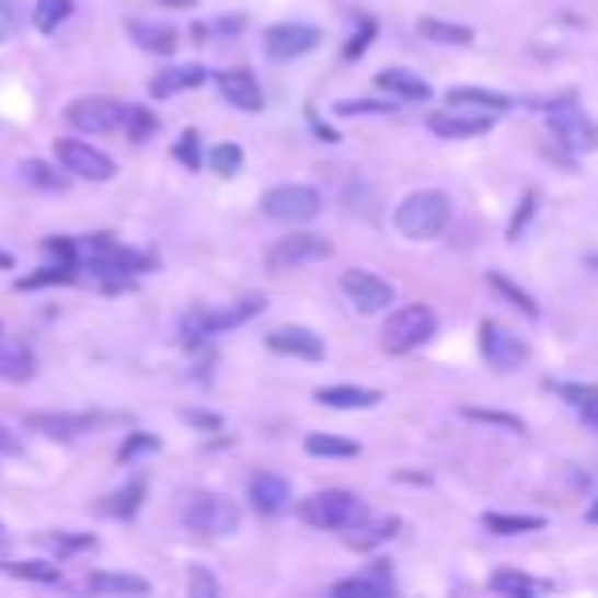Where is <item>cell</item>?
Segmentation results:
<instances>
[{
    "mask_svg": "<svg viewBox=\"0 0 598 598\" xmlns=\"http://www.w3.org/2000/svg\"><path fill=\"white\" fill-rule=\"evenodd\" d=\"M0 456H21V439L9 426H0Z\"/></svg>",
    "mask_w": 598,
    "mask_h": 598,
    "instance_id": "816d5d0a",
    "label": "cell"
},
{
    "mask_svg": "<svg viewBox=\"0 0 598 598\" xmlns=\"http://www.w3.org/2000/svg\"><path fill=\"white\" fill-rule=\"evenodd\" d=\"M181 418L193 426H202V430H221V418L218 414H205V410H181Z\"/></svg>",
    "mask_w": 598,
    "mask_h": 598,
    "instance_id": "f907efd6",
    "label": "cell"
},
{
    "mask_svg": "<svg viewBox=\"0 0 598 598\" xmlns=\"http://www.w3.org/2000/svg\"><path fill=\"white\" fill-rule=\"evenodd\" d=\"M127 33H131V42L143 49V54H160V58H169V54H176V30L169 25V21H143V16H136V21H127Z\"/></svg>",
    "mask_w": 598,
    "mask_h": 598,
    "instance_id": "d6986e66",
    "label": "cell"
},
{
    "mask_svg": "<svg viewBox=\"0 0 598 598\" xmlns=\"http://www.w3.org/2000/svg\"><path fill=\"white\" fill-rule=\"evenodd\" d=\"M320 42H324V33L315 25H303V21H279V25H271L263 33V49L275 62H296L303 54H312Z\"/></svg>",
    "mask_w": 598,
    "mask_h": 598,
    "instance_id": "30bf717a",
    "label": "cell"
},
{
    "mask_svg": "<svg viewBox=\"0 0 598 598\" xmlns=\"http://www.w3.org/2000/svg\"><path fill=\"white\" fill-rule=\"evenodd\" d=\"M373 33H378V21H369V16H365V21H361V33H353V37H348V46H345V58H348V62H353V58H361L365 49H369Z\"/></svg>",
    "mask_w": 598,
    "mask_h": 598,
    "instance_id": "bcb514c9",
    "label": "cell"
},
{
    "mask_svg": "<svg viewBox=\"0 0 598 598\" xmlns=\"http://www.w3.org/2000/svg\"><path fill=\"white\" fill-rule=\"evenodd\" d=\"M484 529L496 537H520L545 529V517H533V513H484Z\"/></svg>",
    "mask_w": 598,
    "mask_h": 598,
    "instance_id": "d4e9b609",
    "label": "cell"
},
{
    "mask_svg": "<svg viewBox=\"0 0 598 598\" xmlns=\"http://www.w3.org/2000/svg\"><path fill=\"white\" fill-rule=\"evenodd\" d=\"M214 82H218L221 99H226L230 107L246 111V115L263 111V91H258V79H254L251 70L234 66V70H221V74H214Z\"/></svg>",
    "mask_w": 598,
    "mask_h": 598,
    "instance_id": "2e32d148",
    "label": "cell"
},
{
    "mask_svg": "<svg viewBox=\"0 0 598 598\" xmlns=\"http://www.w3.org/2000/svg\"><path fill=\"white\" fill-rule=\"evenodd\" d=\"M426 127H430L439 140H472V136H484L492 127V111H472V107L430 111V115H426Z\"/></svg>",
    "mask_w": 598,
    "mask_h": 598,
    "instance_id": "4fadbf2b",
    "label": "cell"
},
{
    "mask_svg": "<svg viewBox=\"0 0 598 598\" xmlns=\"http://www.w3.org/2000/svg\"><path fill=\"white\" fill-rule=\"evenodd\" d=\"M0 271H13V254L0 251Z\"/></svg>",
    "mask_w": 598,
    "mask_h": 598,
    "instance_id": "11a10c76",
    "label": "cell"
},
{
    "mask_svg": "<svg viewBox=\"0 0 598 598\" xmlns=\"http://www.w3.org/2000/svg\"><path fill=\"white\" fill-rule=\"evenodd\" d=\"M21 176H25L30 185H37V189H62L66 185L62 176L54 173L46 160H25V164H21Z\"/></svg>",
    "mask_w": 598,
    "mask_h": 598,
    "instance_id": "60d3db41",
    "label": "cell"
},
{
    "mask_svg": "<svg viewBox=\"0 0 598 598\" xmlns=\"http://www.w3.org/2000/svg\"><path fill=\"white\" fill-rule=\"evenodd\" d=\"M205 79H209L205 66H169V70H160L157 79L148 82V95L173 99V95H181V91H197Z\"/></svg>",
    "mask_w": 598,
    "mask_h": 598,
    "instance_id": "ffe728a7",
    "label": "cell"
},
{
    "mask_svg": "<svg viewBox=\"0 0 598 598\" xmlns=\"http://www.w3.org/2000/svg\"><path fill=\"white\" fill-rule=\"evenodd\" d=\"M394 590V574L386 562H373V566L357 574V578H341V583H332V595L336 598H386Z\"/></svg>",
    "mask_w": 598,
    "mask_h": 598,
    "instance_id": "ac0fdd59",
    "label": "cell"
},
{
    "mask_svg": "<svg viewBox=\"0 0 598 598\" xmlns=\"http://www.w3.org/2000/svg\"><path fill=\"white\" fill-rule=\"evenodd\" d=\"M435 332H439V312L430 303H402L390 312L386 329H381V348L390 357H406L414 348H423Z\"/></svg>",
    "mask_w": 598,
    "mask_h": 598,
    "instance_id": "7a4b0ae2",
    "label": "cell"
},
{
    "mask_svg": "<svg viewBox=\"0 0 598 598\" xmlns=\"http://www.w3.org/2000/svg\"><path fill=\"white\" fill-rule=\"evenodd\" d=\"M336 119H357V115H394V103H378V99H341L336 103Z\"/></svg>",
    "mask_w": 598,
    "mask_h": 598,
    "instance_id": "74e56055",
    "label": "cell"
},
{
    "mask_svg": "<svg viewBox=\"0 0 598 598\" xmlns=\"http://www.w3.org/2000/svg\"><path fill=\"white\" fill-rule=\"evenodd\" d=\"M488 586L496 590V595H504V598H533L537 590H545V586L537 583V578L520 574V570H496V574L488 578Z\"/></svg>",
    "mask_w": 598,
    "mask_h": 598,
    "instance_id": "f546056e",
    "label": "cell"
},
{
    "mask_svg": "<svg viewBox=\"0 0 598 598\" xmlns=\"http://www.w3.org/2000/svg\"><path fill=\"white\" fill-rule=\"evenodd\" d=\"M463 418L468 423H484V426H496V430H508V435H525V423L517 414L508 410H484V406H463Z\"/></svg>",
    "mask_w": 598,
    "mask_h": 598,
    "instance_id": "d590c367",
    "label": "cell"
},
{
    "mask_svg": "<svg viewBox=\"0 0 598 598\" xmlns=\"http://www.w3.org/2000/svg\"><path fill=\"white\" fill-rule=\"evenodd\" d=\"M378 87L390 99H406V103H426V99H430V82H426L423 74L398 70V66L381 70V74H378Z\"/></svg>",
    "mask_w": 598,
    "mask_h": 598,
    "instance_id": "7402d4cb",
    "label": "cell"
},
{
    "mask_svg": "<svg viewBox=\"0 0 598 598\" xmlns=\"http://www.w3.org/2000/svg\"><path fill=\"white\" fill-rule=\"evenodd\" d=\"M160 447V439L157 435H148V430H136V435H127L124 439V447H119V459H136V456H143V451H157Z\"/></svg>",
    "mask_w": 598,
    "mask_h": 598,
    "instance_id": "f6af8a7d",
    "label": "cell"
},
{
    "mask_svg": "<svg viewBox=\"0 0 598 598\" xmlns=\"http://www.w3.org/2000/svg\"><path fill=\"white\" fill-rule=\"evenodd\" d=\"M553 390L566 398V402H574L578 410L595 406V402H598V390H595V386H583V381H562V386H553Z\"/></svg>",
    "mask_w": 598,
    "mask_h": 598,
    "instance_id": "7bdbcfd3",
    "label": "cell"
},
{
    "mask_svg": "<svg viewBox=\"0 0 598 598\" xmlns=\"http://www.w3.org/2000/svg\"><path fill=\"white\" fill-rule=\"evenodd\" d=\"M46 251L62 263H79V242H70V238H46Z\"/></svg>",
    "mask_w": 598,
    "mask_h": 598,
    "instance_id": "c3c4849f",
    "label": "cell"
},
{
    "mask_svg": "<svg viewBox=\"0 0 598 598\" xmlns=\"http://www.w3.org/2000/svg\"><path fill=\"white\" fill-rule=\"evenodd\" d=\"M299 520L312 525V529H329V533H341V529H357L365 520V504L357 492L345 488H324L312 492L308 501H299Z\"/></svg>",
    "mask_w": 598,
    "mask_h": 598,
    "instance_id": "3957f363",
    "label": "cell"
},
{
    "mask_svg": "<svg viewBox=\"0 0 598 598\" xmlns=\"http://www.w3.org/2000/svg\"><path fill=\"white\" fill-rule=\"evenodd\" d=\"M181 520H185V529L202 537H230L242 525V508L221 492H193L189 501L181 504Z\"/></svg>",
    "mask_w": 598,
    "mask_h": 598,
    "instance_id": "277c9868",
    "label": "cell"
},
{
    "mask_svg": "<svg viewBox=\"0 0 598 598\" xmlns=\"http://www.w3.org/2000/svg\"><path fill=\"white\" fill-rule=\"evenodd\" d=\"M25 430L46 435V439H79L87 430H95V414H54V410H37V414H25Z\"/></svg>",
    "mask_w": 598,
    "mask_h": 598,
    "instance_id": "9a60e30c",
    "label": "cell"
},
{
    "mask_svg": "<svg viewBox=\"0 0 598 598\" xmlns=\"http://www.w3.org/2000/svg\"><path fill=\"white\" fill-rule=\"evenodd\" d=\"M398 525H402L398 517H381V520H373V525H365V520H361V525L353 529V537H348V545H353V550H373V545H386V541L398 533Z\"/></svg>",
    "mask_w": 598,
    "mask_h": 598,
    "instance_id": "1f68e13d",
    "label": "cell"
},
{
    "mask_svg": "<svg viewBox=\"0 0 598 598\" xmlns=\"http://www.w3.org/2000/svg\"><path fill=\"white\" fill-rule=\"evenodd\" d=\"M480 353H484V361H488L492 369H501V373H513V369H520V365L529 361L525 336H517V332L496 324V320H484V324H480Z\"/></svg>",
    "mask_w": 598,
    "mask_h": 598,
    "instance_id": "9c48e42d",
    "label": "cell"
},
{
    "mask_svg": "<svg viewBox=\"0 0 598 598\" xmlns=\"http://www.w3.org/2000/svg\"><path fill=\"white\" fill-rule=\"evenodd\" d=\"M54 157H58V164H62V173L79 176V181H111L115 176V160L103 152V148H95V143L87 140H70V136H62V140H54Z\"/></svg>",
    "mask_w": 598,
    "mask_h": 598,
    "instance_id": "8992f818",
    "label": "cell"
},
{
    "mask_svg": "<svg viewBox=\"0 0 598 598\" xmlns=\"http://www.w3.org/2000/svg\"><path fill=\"white\" fill-rule=\"evenodd\" d=\"M447 107H472V111L501 115V111L513 107V99L501 95V91H484V87H451V91H447Z\"/></svg>",
    "mask_w": 598,
    "mask_h": 598,
    "instance_id": "cb8c5ba5",
    "label": "cell"
},
{
    "mask_svg": "<svg viewBox=\"0 0 598 598\" xmlns=\"http://www.w3.org/2000/svg\"><path fill=\"white\" fill-rule=\"evenodd\" d=\"M341 291H345V299L361 315L390 312V303H394V284H386L381 275H373V271H365V267L345 271V275H341Z\"/></svg>",
    "mask_w": 598,
    "mask_h": 598,
    "instance_id": "ba28073f",
    "label": "cell"
},
{
    "mask_svg": "<svg viewBox=\"0 0 598 598\" xmlns=\"http://www.w3.org/2000/svg\"><path fill=\"white\" fill-rule=\"evenodd\" d=\"M246 496H251L254 513H263V517H279L287 504H291V484L275 472H258V475H251Z\"/></svg>",
    "mask_w": 598,
    "mask_h": 598,
    "instance_id": "e0dca14e",
    "label": "cell"
},
{
    "mask_svg": "<svg viewBox=\"0 0 598 598\" xmlns=\"http://www.w3.org/2000/svg\"><path fill=\"white\" fill-rule=\"evenodd\" d=\"M332 254V242L320 234H287L279 238L275 246L267 251V267L271 271H296L308 267V263H320Z\"/></svg>",
    "mask_w": 598,
    "mask_h": 598,
    "instance_id": "8fae6325",
    "label": "cell"
},
{
    "mask_svg": "<svg viewBox=\"0 0 598 598\" xmlns=\"http://www.w3.org/2000/svg\"><path fill=\"white\" fill-rule=\"evenodd\" d=\"M160 4H164V9H193L197 0H160Z\"/></svg>",
    "mask_w": 598,
    "mask_h": 598,
    "instance_id": "f5cc1de1",
    "label": "cell"
},
{
    "mask_svg": "<svg viewBox=\"0 0 598 598\" xmlns=\"http://www.w3.org/2000/svg\"><path fill=\"white\" fill-rule=\"evenodd\" d=\"M533 209H537V193H525V197H520L517 218H513V226H508V238H513V242L525 234V226H529V218H533Z\"/></svg>",
    "mask_w": 598,
    "mask_h": 598,
    "instance_id": "7dc6e473",
    "label": "cell"
},
{
    "mask_svg": "<svg viewBox=\"0 0 598 598\" xmlns=\"http://www.w3.org/2000/svg\"><path fill=\"white\" fill-rule=\"evenodd\" d=\"M143 496H148V484H143V480H131L127 488L103 496V501H99V513H107V517H119V520L136 517V513H140V504H143Z\"/></svg>",
    "mask_w": 598,
    "mask_h": 598,
    "instance_id": "4316f807",
    "label": "cell"
},
{
    "mask_svg": "<svg viewBox=\"0 0 598 598\" xmlns=\"http://www.w3.org/2000/svg\"><path fill=\"white\" fill-rule=\"evenodd\" d=\"M189 590H193V595L214 598V595H218V578H214V574H205L202 566H193V574H189Z\"/></svg>",
    "mask_w": 598,
    "mask_h": 598,
    "instance_id": "681fc988",
    "label": "cell"
},
{
    "mask_svg": "<svg viewBox=\"0 0 598 598\" xmlns=\"http://www.w3.org/2000/svg\"><path fill=\"white\" fill-rule=\"evenodd\" d=\"M586 520H590V525H598V496H595V504L586 508Z\"/></svg>",
    "mask_w": 598,
    "mask_h": 598,
    "instance_id": "9f6ffc18",
    "label": "cell"
},
{
    "mask_svg": "<svg viewBox=\"0 0 598 598\" xmlns=\"http://www.w3.org/2000/svg\"><path fill=\"white\" fill-rule=\"evenodd\" d=\"M46 545L54 553H58V557H70V553H82V550H91V545H95V537H70V533H46Z\"/></svg>",
    "mask_w": 598,
    "mask_h": 598,
    "instance_id": "ee69618b",
    "label": "cell"
},
{
    "mask_svg": "<svg viewBox=\"0 0 598 598\" xmlns=\"http://www.w3.org/2000/svg\"><path fill=\"white\" fill-rule=\"evenodd\" d=\"M488 287H492V291H496V296L508 299V303H513L517 312H525V315H537V312H541V308H537V299L529 296L525 287L513 284L508 275H501V271H488Z\"/></svg>",
    "mask_w": 598,
    "mask_h": 598,
    "instance_id": "d6a6232c",
    "label": "cell"
},
{
    "mask_svg": "<svg viewBox=\"0 0 598 598\" xmlns=\"http://www.w3.org/2000/svg\"><path fill=\"white\" fill-rule=\"evenodd\" d=\"M74 13V0H37L30 9V21L37 33H54L62 30V21Z\"/></svg>",
    "mask_w": 598,
    "mask_h": 598,
    "instance_id": "4dcf8cb0",
    "label": "cell"
},
{
    "mask_svg": "<svg viewBox=\"0 0 598 598\" xmlns=\"http://www.w3.org/2000/svg\"><path fill=\"white\" fill-rule=\"evenodd\" d=\"M303 451H308L312 459H353V456H361V442L341 439V435H324V430H312V435L303 439Z\"/></svg>",
    "mask_w": 598,
    "mask_h": 598,
    "instance_id": "484cf974",
    "label": "cell"
},
{
    "mask_svg": "<svg viewBox=\"0 0 598 598\" xmlns=\"http://www.w3.org/2000/svg\"><path fill=\"white\" fill-rule=\"evenodd\" d=\"M267 348L284 353V357H299V361H324V336H315L303 324H284V329L267 332Z\"/></svg>",
    "mask_w": 598,
    "mask_h": 598,
    "instance_id": "5bb4252c",
    "label": "cell"
},
{
    "mask_svg": "<svg viewBox=\"0 0 598 598\" xmlns=\"http://www.w3.org/2000/svg\"><path fill=\"white\" fill-rule=\"evenodd\" d=\"M49 284H74V263H54V267H42L37 275H25V279H16V291H33V287Z\"/></svg>",
    "mask_w": 598,
    "mask_h": 598,
    "instance_id": "8d00e7d4",
    "label": "cell"
},
{
    "mask_svg": "<svg viewBox=\"0 0 598 598\" xmlns=\"http://www.w3.org/2000/svg\"><path fill=\"white\" fill-rule=\"evenodd\" d=\"M66 124L82 131V136H107V131H119L124 127V103L115 99H103V95H87V99H74L66 107Z\"/></svg>",
    "mask_w": 598,
    "mask_h": 598,
    "instance_id": "52a82bcc",
    "label": "cell"
},
{
    "mask_svg": "<svg viewBox=\"0 0 598 598\" xmlns=\"http://www.w3.org/2000/svg\"><path fill=\"white\" fill-rule=\"evenodd\" d=\"M91 590L95 595H148L152 586L140 574H91Z\"/></svg>",
    "mask_w": 598,
    "mask_h": 598,
    "instance_id": "f1b7e54d",
    "label": "cell"
},
{
    "mask_svg": "<svg viewBox=\"0 0 598 598\" xmlns=\"http://www.w3.org/2000/svg\"><path fill=\"white\" fill-rule=\"evenodd\" d=\"M550 131H553V140L562 143V148H570V152H578V157H586V152L598 148V124L590 115H583L578 107L550 111Z\"/></svg>",
    "mask_w": 598,
    "mask_h": 598,
    "instance_id": "7c38bea8",
    "label": "cell"
},
{
    "mask_svg": "<svg viewBox=\"0 0 598 598\" xmlns=\"http://www.w3.org/2000/svg\"><path fill=\"white\" fill-rule=\"evenodd\" d=\"M418 33H423L426 42H439V46H472V42H475V30H472V25H456V21H435V16L418 21Z\"/></svg>",
    "mask_w": 598,
    "mask_h": 598,
    "instance_id": "83f0119b",
    "label": "cell"
},
{
    "mask_svg": "<svg viewBox=\"0 0 598 598\" xmlns=\"http://www.w3.org/2000/svg\"><path fill=\"white\" fill-rule=\"evenodd\" d=\"M586 267H590V271L598 275V251H595V254H586Z\"/></svg>",
    "mask_w": 598,
    "mask_h": 598,
    "instance_id": "6f0895ef",
    "label": "cell"
},
{
    "mask_svg": "<svg viewBox=\"0 0 598 598\" xmlns=\"http://www.w3.org/2000/svg\"><path fill=\"white\" fill-rule=\"evenodd\" d=\"M25 16H30L25 0H0V42H13L25 25Z\"/></svg>",
    "mask_w": 598,
    "mask_h": 598,
    "instance_id": "f35d334b",
    "label": "cell"
},
{
    "mask_svg": "<svg viewBox=\"0 0 598 598\" xmlns=\"http://www.w3.org/2000/svg\"><path fill=\"white\" fill-rule=\"evenodd\" d=\"M0 570L21 578V583H42V586H54L62 578V570L49 566V562H0Z\"/></svg>",
    "mask_w": 598,
    "mask_h": 598,
    "instance_id": "e575fe53",
    "label": "cell"
},
{
    "mask_svg": "<svg viewBox=\"0 0 598 598\" xmlns=\"http://www.w3.org/2000/svg\"><path fill=\"white\" fill-rule=\"evenodd\" d=\"M160 127V119L152 115V107H140V103H127L124 107V131H127V140H152V131Z\"/></svg>",
    "mask_w": 598,
    "mask_h": 598,
    "instance_id": "836d02e7",
    "label": "cell"
},
{
    "mask_svg": "<svg viewBox=\"0 0 598 598\" xmlns=\"http://www.w3.org/2000/svg\"><path fill=\"white\" fill-rule=\"evenodd\" d=\"M320 209H324V197H320V189H312V185L287 181V185H275V189L263 193V214H267L271 221L299 226V221L320 218Z\"/></svg>",
    "mask_w": 598,
    "mask_h": 598,
    "instance_id": "5b68a950",
    "label": "cell"
},
{
    "mask_svg": "<svg viewBox=\"0 0 598 598\" xmlns=\"http://www.w3.org/2000/svg\"><path fill=\"white\" fill-rule=\"evenodd\" d=\"M451 221V197L439 189H418L410 193L406 202L394 209V226L398 234L410 238V242H430L439 238Z\"/></svg>",
    "mask_w": 598,
    "mask_h": 598,
    "instance_id": "6da1fadb",
    "label": "cell"
},
{
    "mask_svg": "<svg viewBox=\"0 0 598 598\" xmlns=\"http://www.w3.org/2000/svg\"><path fill=\"white\" fill-rule=\"evenodd\" d=\"M315 402L329 410H373L381 406V390H369V386H320Z\"/></svg>",
    "mask_w": 598,
    "mask_h": 598,
    "instance_id": "44dd1931",
    "label": "cell"
},
{
    "mask_svg": "<svg viewBox=\"0 0 598 598\" xmlns=\"http://www.w3.org/2000/svg\"><path fill=\"white\" fill-rule=\"evenodd\" d=\"M173 157L189 169V173H197L202 169V140H197V131H181V140H176Z\"/></svg>",
    "mask_w": 598,
    "mask_h": 598,
    "instance_id": "b9f144b4",
    "label": "cell"
},
{
    "mask_svg": "<svg viewBox=\"0 0 598 598\" xmlns=\"http://www.w3.org/2000/svg\"><path fill=\"white\" fill-rule=\"evenodd\" d=\"M583 414H586V423H590V426L598 430V402H595V406H586Z\"/></svg>",
    "mask_w": 598,
    "mask_h": 598,
    "instance_id": "db71d44e",
    "label": "cell"
},
{
    "mask_svg": "<svg viewBox=\"0 0 598 598\" xmlns=\"http://www.w3.org/2000/svg\"><path fill=\"white\" fill-rule=\"evenodd\" d=\"M37 373V357L21 341H0V381H30Z\"/></svg>",
    "mask_w": 598,
    "mask_h": 598,
    "instance_id": "603a6c76",
    "label": "cell"
},
{
    "mask_svg": "<svg viewBox=\"0 0 598 598\" xmlns=\"http://www.w3.org/2000/svg\"><path fill=\"white\" fill-rule=\"evenodd\" d=\"M242 148H238V143H218V148H214V152H209V169H214V173L218 176H238L242 173Z\"/></svg>",
    "mask_w": 598,
    "mask_h": 598,
    "instance_id": "ab89813d",
    "label": "cell"
}]
</instances>
